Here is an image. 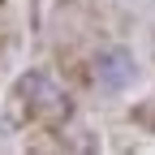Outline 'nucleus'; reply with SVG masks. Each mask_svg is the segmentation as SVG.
Segmentation results:
<instances>
[{"instance_id":"nucleus-1","label":"nucleus","mask_w":155,"mask_h":155,"mask_svg":"<svg viewBox=\"0 0 155 155\" xmlns=\"http://www.w3.org/2000/svg\"><path fill=\"white\" fill-rule=\"evenodd\" d=\"M125 78H134V61L125 52H108L104 61H99V82L104 86H121Z\"/></svg>"}]
</instances>
